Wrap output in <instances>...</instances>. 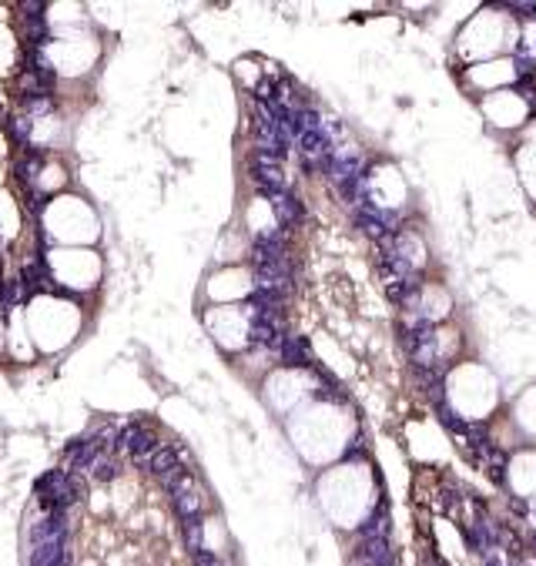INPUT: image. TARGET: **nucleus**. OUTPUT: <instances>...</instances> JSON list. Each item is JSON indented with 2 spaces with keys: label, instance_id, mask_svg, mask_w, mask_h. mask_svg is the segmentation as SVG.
<instances>
[{
  "label": "nucleus",
  "instance_id": "nucleus-1",
  "mask_svg": "<svg viewBox=\"0 0 536 566\" xmlns=\"http://www.w3.org/2000/svg\"><path fill=\"white\" fill-rule=\"evenodd\" d=\"M34 493H38L44 513H67V510L81 500L77 476H71V473H64V470H54V473L41 476L38 486H34Z\"/></svg>",
  "mask_w": 536,
  "mask_h": 566
},
{
  "label": "nucleus",
  "instance_id": "nucleus-4",
  "mask_svg": "<svg viewBox=\"0 0 536 566\" xmlns=\"http://www.w3.org/2000/svg\"><path fill=\"white\" fill-rule=\"evenodd\" d=\"M269 205H272V211H275V218H278V229H282V232H292L295 224H302V221H305V208H302V201L292 195V188H288V191L272 195V198H269Z\"/></svg>",
  "mask_w": 536,
  "mask_h": 566
},
{
  "label": "nucleus",
  "instance_id": "nucleus-6",
  "mask_svg": "<svg viewBox=\"0 0 536 566\" xmlns=\"http://www.w3.org/2000/svg\"><path fill=\"white\" fill-rule=\"evenodd\" d=\"M181 460H185V452L178 449V446H158V452L148 460V473L151 476H158V480H165L168 473H175V470H181Z\"/></svg>",
  "mask_w": 536,
  "mask_h": 566
},
{
  "label": "nucleus",
  "instance_id": "nucleus-8",
  "mask_svg": "<svg viewBox=\"0 0 536 566\" xmlns=\"http://www.w3.org/2000/svg\"><path fill=\"white\" fill-rule=\"evenodd\" d=\"M118 473H122V460L115 457V452H101V457L94 460V467L87 470V476L91 480H101V483L115 480Z\"/></svg>",
  "mask_w": 536,
  "mask_h": 566
},
{
  "label": "nucleus",
  "instance_id": "nucleus-5",
  "mask_svg": "<svg viewBox=\"0 0 536 566\" xmlns=\"http://www.w3.org/2000/svg\"><path fill=\"white\" fill-rule=\"evenodd\" d=\"M21 282H24L28 295H34V292H54V289H57V282H54L48 262H41V259H34V262H28V265L21 269Z\"/></svg>",
  "mask_w": 536,
  "mask_h": 566
},
{
  "label": "nucleus",
  "instance_id": "nucleus-3",
  "mask_svg": "<svg viewBox=\"0 0 536 566\" xmlns=\"http://www.w3.org/2000/svg\"><path fill=\"white\" fill-rule=\"evenodd\" d=\"M249 171H252V181L259 185V191L265 198L278 195V191H288V178H285V168L278 158L265 155V151H255L252 161H249Z\"/></svg>",
  "mask_w": 536,
  "mask_h": 566
},
{
  "label": "nucleus",
  "instance_id": "nucleus-7",
  "mask_svg": "<svg viewBox=\"0 0 536 566\" xmlns=\"http://www.w3.org/2000/svg\"><path fill=\"white\" fill-rule=\"evenodd\" d=\"M278 359H282L285 366H292V369H312V366H315V363H312L308 343H305V338H298V335H288V338H285L282 349H278Z\"/></svg>",
  "mask_w": 536,
  "mask_h": 566
},
{
  "label": "nucleus",
  "instance_id": "nucleus-2",
  "mask_svg": "<svg viewBox=\"0 0 536 566\" xmlns=\"http://www.w3.org/2000/svg\"><path fill=\"white\" fill-rule=\"evenodd\" d=\"M158 436H155V429L151 426H141V422H128V429H125V436H122V442H118V457H132V463L135 467H148V460L158 452Z\"/></svg>",
  "mask_w": 536,
  "mask_h": 566
},
{
  "label": "nucleus",
  "instance_id": "nucleus-9",
  "mask_svg": "<svg viewBox=\"0 0 536 566\" xmlns=\"http://www.w3.org/2000/svg\"><path fill=\"white\" fill-rule=\"evenodd\" d=\"M44 165H48V155H41V151H28V155H21V161H18V178L31 188V185L38 181V175L44 171Z\"/></svg>",
  "mask_w": 536,
  "mask_h": 566
}]
</instances>
